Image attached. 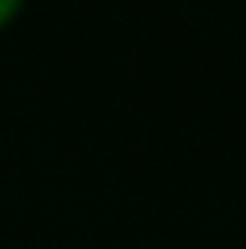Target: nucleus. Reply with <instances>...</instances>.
Here are the masks:
<instances>
[{"instance_id": "nucleus-1", "label": "nucleus", "mask_w": 246, "mask_h": 249, "mask_svg": "<svg viewBox=\"0 0 246 249\" xmlns=\"http://www.w3.org/2000/svg\"><path fill=\"white\" fill-rule=\"evenodd\" d=\"M22 7H25V0H0V29H7V25L19 18Z\"/></svg>"}]
</instances>
